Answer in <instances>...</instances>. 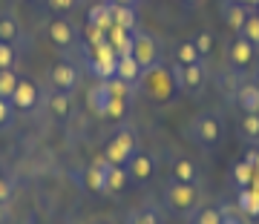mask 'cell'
<instances>
[{
	"instance_id": "cell-10",
	"label": "cell",
	"mask_w": 259,
	"mask_h": 224,
	"mask_svg": "<svg viewBox=\"0 0 259 224\" xmlns=\"http://www.w3.org/2000/svg\"><path fill=\"white\" fill-rule=\"evenodd\" d=\"M107 170H110V161L104 158H98L95 164H90V167L83 170V187L90 190V193H107Z\"/></svg>"
},
{
	"instance_id": "cell-42",
	"label": "cell",
	"mask_w": 259,
	"mask_h": 224,
	"mask_svg": "<svg viewBox=\"0 0 259 224\" xmlns=\"http://www.w3.org/2000/svg\"><path fill=\"white\" fill-rule=\"evenodd\" d=\"M233 3H245V6H248V0H233Z\"/></svg>"
},
{
	"instance_id": "cell-40",
	"label": "cell",
	"mask_w": 259,
	"mask_h": 224,
	"mask_svg": "<svg viewBox=\"0 0 259 224\" xmlns=\"http://www.w3.org/2000/svg\"><path fill=\"white\" fill-rule=\"evenodd\" d=\"M250 84H253V86L259 89V72H253V78H250Z\"/></svg>"
},
{
	"instance_id": "cell-30",
	"label": "cell",
	"mask_w": 259,
	"mask_h": 224,
	"mask_svg": "<svg viewBox=\"0 0 259 224\" xmlns=\"http://www.w3.org/2000/svg\"><path fill=\"white\" fill-rule=\"evenodd\" d=\"M18 81H20V78L15 75V69H3V72H0V92H3V98H12Z\"/></svg>"
},
{
	"instance_id": "cell-17",
	"label": "cell",
	"mask_w": 259,
	"mask_h": 224,
	"mask_svg": "<svg viewBox=\"0 0 259 224\" xmlns=\"http://www.w3.org/2000/svg\"><path fill=\"white\" fill-rule=\"evenodd\" d=\"M133 32H136V29L110 26V29H107V43H110L118 55H127L130 49H133Z\"/></svg>"
},
{
	"instance_id": "cell-43",
	"label": "cell",
	"mask_w": 259,
	"mask_h": 224,
	"mask_svg": "<svg viewBox=\"0 0 259 224\" xmlns=\"http://www.w3.org/2000/svg\"><path fill=\"white\" fill-rule=\"evenodd\" d=\"M256 15H259V6H256Z\"/></svg>"
},
{
	"instance_id": "cell-36",
	"label": "cell",
	"mask_w": 259,
	"mask_h": 224,
	"mask_svg": "<svg viewBox=\"0 0 259 224\" xmlns=\"http://www.w3.org/2000/svg\"><path fill=\"white\" fill-rule=\"evenodd\" d=\"M104 3H112V6H130V9H139L141 0H104Z\"/></svg>"
},
{
	"instance_id": "cell-18",
	"label": "cell",
	"mask_w": 259,
	"mask_h": 224,
	"mask_svg": "<svg viewBox=\"0 0 259 224\" xmlns=\"http://www.w3.org/2000/svg\"><path fill=\"white\" fill-rule=\"evenodd\" d=\"M47 109L52 118H69V112H72V95L52 89V95L47 98Z\"/></svg>"
},
{
	"instance_id": "cell-34",
	"label": "cell",
	"mask_w": 259,
	"mask_h": 224,
	"mask_svg": "<svg viewBox=\"0 0 259 224\" xmlns=\"http://www.w3.org/2000/svg\"><path fill=\"white\" fill-rule=\"evenodd\" d=\"M193 43H196V49H199V55H202V58H207L213 52V35H210V32H202Z\"/></svg>"
},
{
	"instance_id": "cell-15",
	"label": "cell",
	"mask_w": 259,
	"mask_h": 224,
	"mask_svg": "<svg viewBox=\"0 0 259 224\" xmlns=\"http://www.w3.org/2000/svg\"><path fill=\"white\" fill-rule=\"evenodd\" d=\"M219 12H222V20L233 29V32H239L242 23H245V18L250 15L245 3H233V0H225L222 6H219Z\"/></svg>"
},
{
	"instance_id": "cell-2",
	"label": "cell",
	"mask_w": 259,
	"mask_h": 224,
	"mask_svg": "<svg viewBox=\"0 0 259 224\" xmlns=\"http://www.w3.org/2000/svg\"><path fill=\"white\" fill-rule=\"evenodd\" d=\"M161 204L167 207L170 215L187 218L199 210V190L193 184H182V181H170L161 193Z\"/></svg>"
},
{
	"instance_id": "cell-7",
	"label": "cell",
	"mask_w": 259,
	"mask_h": 224,
	"mask_svg": "<svg viewBox=\"0 0 259 224\" xmlns=\"http://www.w3.org/2000/svg\"><path fill=\"white\" fill-rule=\"evenodd\" d=\"M78 78H81L78 69H75L72 64H66V61H61V64H55L49 69V86H52L55 92H75Z\"/></svg>"
},
{
	"instance_id": "cell-28",
	"label": "cell",
	"mask_w": 259,
	"mask_h": 224,
	"mask_svg": "<svg viewBox=\"0 0 259 224\" xmlns=\"http://www.w3.org/2000/svg\"><path fill=\"white\" fill-rule=\"evenodd\" d=\"M47 3V9L52 12V15H72V12H78L81 9V3L83 0H44Z\"/></svg>"
},
{
	"instance_id": "cell-25",
	"label": "cell",
	"mask_w": 259,
	"mask_h": 224,
	"mask_svg": "<svg viewBox=\"0 0 259 224\" xmlns=\"http://www.w3.org/2000/svg\"><path fill=\"white\" fill-rule=\"evenodd\" d=\"M199 61H204L202 55H199V49H196L193 40H185V43H179L176 46V64H199Z\"/></svg>"
},
{
	"instance_id": "cell-11",
	"label": "cell",
	"mask_w": 259,
	"mask_h": 224,
	"mask_svg": "<svg viewBox=\"0 0 259 224\" xmlns=\"http://www.w3.org/2000/svg\"><path fill=\"white\" fill-rule=\"evenodd\" d=\"M115 78H118V81H124V84H130V86L141 84L144 72H141L139 61L130 55V52H127V55H118V61H115Z\"/></svg>"
},
{
	"instance_id": "cell-39",
	"label": "cell",
	"mask_w": 259,
	"mask_h": 224,
	"mask_svg": "<svg viewBox=\"0 0 259 224\" xmlns=\"http://www.w3.org/2000/svg\"><path fill=\"white\" fill-rule=\"evenodd\" d=\"M3 218H6V204L0 201V224H3Z\"/></svg>"
},
{
	"instance_id": "cell-4",
	"label": "cell",
	"mask_w": 259,
	"mask_h": 224,
	"mask_svg": "<svg viewBox=\"0 0 259 224\" xmlns=\"http://www.w3.org/2000/svg\"><path fill=\"white\" fill-rule=\"evenodd\" d=\"M173 81H176V89L185 95H199L204 89V84H207V66H204V61H199V64H176L173 66Z\"/></svg>"
},
{
	"instance_id": "cell-20",
	"label": "cell",
	"mask_w": 259,
	"mask_h": 224,
	"mask_svg": "<svg viewBox=\"0 0 259 224\" xmlns=\"http://www.w3.org/2000/svg\"><path fill=\"white\" fill-rule=\"evenodd\" d=\"M130 184V173L127 167H118V164H110L107 170V193H124Z\"/></svg>"
},
{
	"instance_id": "cell-27",
	"label": "cell",
	"mask_w": 259,
	"mask_h": 224,
	"mask_svg": "<svg viewBox=\"0 0 259 224\" xmlns=\"http://www.w3.org/2000/svg\"><path fill=\"white\" fill-rule=\"evenodd\" d=\"M239 35L248 40V43H253V46L259 49V15L256 12H250L248 18H245V23H242Z\"/></svg>"
},
{
	"instance_id": "cell-41",
	"label": "cell",
	"mask_w": 259,
	"mask_h": 224,
	"mask_svg": "<svg viewBox=\"0 0 259 224\" xmlns=\"http://www.w3.org/2000/svg\"><path fill=\"white\" fill-rule=\"evenodd\" d=\"M248 6H253V9H256V6H259V0H248Z\"/></svg>"
},
{
	"instance_id": "cell-38",
	"label": "cell",
	"mask_w": 259,
	"mask_h": 224,
	"mask_svg": "<svg viewBox=\"0 0 259 224\" xmlns=\"http://www.w3.org/2000/svg\"><path fill=\"white\" fill-rule=\"evenodd\" d=\"M222 224H242L236 215H231V213H222Z\"/></svg>"
},
{
	"instance_id": "cell-23",
	"label": "cell",
	"mask_w": 259,
	"mask_h": 224,
	"mask_svg": "<svg viewBox=\"0 0 259 224\" xmlns=\"http://www.w3.org/2000/svg\"><path fill=\"white\" fill-rule=\"evenodd\" d=\"M231 178H233V184L239 187V190H245V187L253 184V178H256V170H253V164H250L248 158H242L239 164H233Z\"/></svg>"
},
{
	"instance_id": "cell-14",
	"label": "cell",
	"mask_w": 259,
	"mask_h": 224,
	"mask_svg": "<svg viewBox=\"0 0 259 224\" xmlns=\"http://www.w3.org/2000/svg\"><path fill=\"white\" fill-rule=\"evenodd\" d=\"M228 55H231V64L236 66V69H245V66H250V61H253V55H256V46H253V43H248V40L239 35L231 43Z\"/></svg>"
},
{
	"instance_id": "cell-6",
	"label": "cell",
	"mask_w": 259,
	"mask_h": 224,
	"mask_svg": "<svg viewBox=\"0 0 259 224\" xmlns=\"http://www.w3.org/2000/svg\"><path fill=\"white\" fill-rule=\"evenodd\" d=\"M130 55L139 61L141 72H153L161 64V49H158V43L147 32H139V29L133 32V49H130Z\"/></svg>"
},
{
	"instance_id": "cell-29",
	"label": "cell",
	"mask_w": 259,
	"mask_h": 224,
	"mask_svg": "<svg viewBox=\"0 0 259 224\" xmlns=\"http://www.w3.org/2000/svg\"><path fill=\"white\" fill-rule=\"evenodd\" d=\"M18 66V49L15 43H0V72L3 69H15Z\"/></svg>"
},
{
	"instance_id": "cell-31",
	"label": "cell",
	"mask_w": 259,
	"mask_h": 224,
	"mask_svg": "<svg viewBox=\"0 0 259 224\" xmlns=\"http://www.w3.org/2000/svg\"><path fill=\"white\" fill-rule=\"evenodd\" d=\"M127 224H161L156 210H136L127 215Z\"/></svg>"
},
{
	"instance_id": "cell-33",
	"label": "cell",
	"mask_w": 259,
	"mask_h": 224,
	"mask_svg": "<svg viewBox=\"0 0 259 224\" xmlns=\"http://www.w3.org/2000/svg\"><path fill=\"white\" fill-rule=\"evenodd\" d=\"M15 118V106H12L9 98H0V130H6Z\"/></svg>"
},
{
	"instance_id": "cell-22",
	"label": "cell",
	"mask_w": 259,
	"mask_h": 224,
	"mask_svg": "<svg viewBox=\"0 0 259 224\" xmlns=\"http://www.w3.org/2000/svg\"><path fill=\"white\" fill-rule=\"evenodd\" d=\"M236 204H239V210H242L245 215H250V218H259V193L253 190V187H245V190H239Z\"/></svg>"
},
{
	"instance_id": "cell-13",
	"label": "cell",
	"mask_w": 259,
	"mask_h": 224,
	"mask_svg": "<svg viewBox=\"0 0 259 224\" xmlns=\"http://www.w3.org/2000/svg\"><path fill=\"white\" fill-rule=\"evenodd\" d=\"M144 75L153 78V81H150V95H153L156 101H167V98L173 95L176 81H173V75L170 72H158V69H153V72H144Z\"/></svg>"
},
{
	"instance_id": "cell-26",
	"label": "cell",
	"mask_w": 259,
	"mask_h": 224,
	"mask_svg": "<svg viewBox=\"0 0 259 224\" xmlns=\"http://www.w3.org/2000/svg\"><path fill=\"white\" fill-rule=\"evenodd\" d=\"M239 132H242V138L259 141V112H248V115H242Z\"/></svg>"
},
{
	"instance_id": "cell-21",
	"label": "cell",
	"mask_w": 259,
	"mask_h": 224,
	"mask_svg": "<svg viewBox=\"0 0 259 224\" xmlns=\"http://www.w3.org/2000/svg\"><path fill=\"white\" fill-rule=\"evenodd\" d=\"M173 181H182V184H196L199 181V167H196L190 158H179L173 164Z\"/></svg>"
},
{
	"instance_id": "cell-16",
	"label": "cell",
	"mask_w": 259,
	"mask_h": 224,
	"mask_svg": "<svg viewBox=\"0 0 259 224\" xmlns=\"http://www.w3.org/2000/svg\"><path fill=\"white\" fill-rule=\"evenodd\" d=\"M236 106L242 109V115H248V112H259V89L250 81L236 86Z\"/></svg>"
},
{
	"instance_id": "cell-32",
	"label": "cell",
	"mask_w": 259,
	"mask_h": 224,
	"mask_svg": "<svg viewBox=\"0 0 259 224\" xmlns=\"http://www.w3.org/2000/svg\"><path fill=\"white\" fill-rule=\"evenodd\" d=\"M193 224H222V213L219 210H196Z\"/></svg>"
},
{
	"instance_id": "cell-5",
	"label": "cell",
	"mask_w": 259,
	"mask_h": 224,
	"mask_svg": "<svg viewBox=\"0 0 259 224\" xmlns=\"http://www.w3.org/2000/svg\"><path fill=\"white\" fill-rule=\"evenodd\" d=\"M47 37L58 52H69V49H75L78 43H81V35H78L75 23L66 20L64 15H55V18L47 23Z\"/></svg>"
},
{
	"instance_id": "cell-9",
	"label": "cell",
	"mask_w": 259,
	"mask_h": 224,
	"mask_svg": "<svg viewBox=\"0 0 259 224\" xmlns=\"http://www.w3.org/2000/svg\"><path fill=\"white\" fill-rule=\"evenodd\" d=\"M9 101H12V106H15V109L29 112V109H35V106H37V101H40V92H37V86L32 84V81H26V78H20Z\"/></svg>"
},
{
	"instance_id": "cell-19",
	"label": "cell",
	"mask_w": 259,
	"mask_h": 224,
	"mask_svg": "<svg viewBox=\"0 0 259 224\" xmlns=\"http://www.w3.org/2000/svg\"><path fill=\"white\" fill-rule=\"evenodd\" d=\"M23 37V26L15 15H0V43H15Z\"/></svg>"
},
{
	"instance_id": "cell-44",
	"label": "cell",
	"mask_w": 259,
	"mask_h": 224,
	"mask_svg": "<svg viewBox=\"0 0 259 224\" xmlns=\"http://www.w3.org/2000/svg\"><path fill=\"white\" fill-rule=\"evenodd\" d=\"M187 3H193V0H187Z\"/></svg>"
},
{
	"instance_id": "cell-12",
	"label": "cell",
	"mask_w": 259,
	"mask_h": 224,
	"mask_svg": "<svg viewBox=\"0 0 259 224\" xmlns=\"http://www.w3.org/2000/svg\"><path fill=\"white\" fill-rule=\"evenodd\" d=\"M112 89H110V84L107 81H98V84L93 86V92H90V109L95 112V115H101V118H107V109H110V103H112Z\"/></svg>"
},
{
	"instance_id": "cell-37",
	"label": "cell",
	"mask_w": 259,
	"mask_h": 224,
	"mask_svg": "<svg viewBox=\"0 0 259 224\" xmlns=\"http://www.w3.org/2000/svg\"><path fill=\"white\" fill-rule=\"evenodd\" d=\"M245 158H248L250 164H253V170H256V176H259V149H250V152L245 155Z\"/></svg>"
},
{
	"instance_id": "cell-24",
	"label": "cell",
	"mask_w": 259,
	"mask_h": 224,
	"mask_svg": "<svg viewBox=\"0 0 259 224\" xmlns=\"http://www.w3.org/2000/svg\"><path fill=\"white\" fill-rule=\"evenodd\" d=\"M112 26H121V29H136V9L130 6H112Z\"/></svg>"
},
{
	"instance_id": "cell-3",
	"label": "cell",
	"mask_w": 259,
	"mask_h": 224,
	"mask_svg": "<svg viewBox=\"0 0 259 224\" xmlns=\"http://www.w3.org/2000/svg\"><path fill=\"white\" fill-rule=\"evenodd\" d=\"M136 152H139V132L124 124V127H118V130L112 132V138L107 141V147H104V158L110 161V164L127 167V161L133 158Z\"/></svg>"
},
{
	"instance_id": "cell-8",
	"label": "cell",
	"mask_w": 259,
	"mask_h": 224,
	"mask_svg": "<svg viewBox=\"0 0 259 224\" xmlns=\"http://www.w3.org/2000/svg\"><path fill=\"white\" fill-rule=\"evenodd\" d=\"M127 173H130V181H136V184H147L150 178L156 176V158L139 149V152L127 161Z\"/></svg>"
},
{
	"instance_id": "cell-35",
	"label": "cell",
	"mask_w": 259,
	"mask_h": 224,
	"mask_svg": "<svg viewBox=\"0 0 259 224\" xmlns=\"http://www.w3.org/2000/svg\"><path fill=\"white\" fill-rule=\"evenodd\" d=\"M9 198H12V187H9V181H0V201H3V204H9Z\"/></svg>"
},
{
	"instance_id": "cell-45",
	"label": "cell",
	"mask_w": 259,
	"mask_h": 224,
	"mask_svg": "<svg viewBox=\"0 0 259 224\" xmlns=\"http://www.w3.org/2000/svg\"><path fill=\"white\" fill-rule=\"evenodd\" d=\"M0 98H3V92H0Z\"/></svg>"
},
{
	"instance_id": "cell-1",
	"label": "cell",
	"mask_w": 259,
	"mask_h": 224,
	"mask_svg": "<svg viewBox=\"0 0 259 224\" xmlns=\"http://www.w3.org/2000/svg\"><path fill=\"white\" fill-rule=\"evenodd\" d=\"M222 118L219 115H213V112H199L193 115L185 127V135L193 141L196 147L202 149H213L219 141H222Z\"/></svg>"
}]
</instances>
